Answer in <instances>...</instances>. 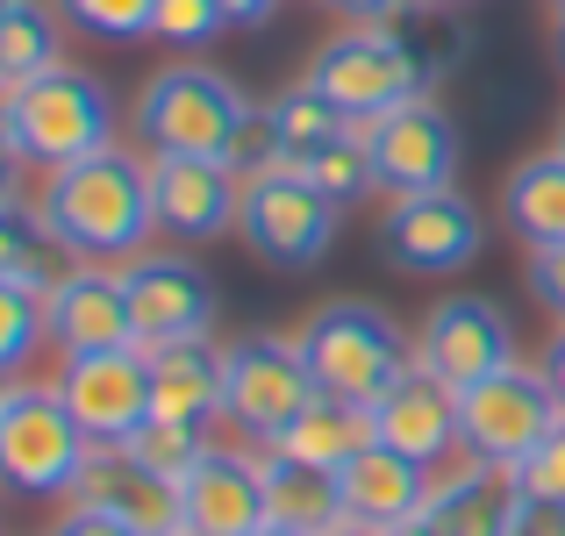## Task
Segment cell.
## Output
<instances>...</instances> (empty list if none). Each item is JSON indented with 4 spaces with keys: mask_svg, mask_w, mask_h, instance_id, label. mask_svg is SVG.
I'll list each match as a JSON object with an SVG mask.
<instances>
[{
    "mask_svg": "<svg viewBox=\"0 0 565 536\" xmlns=\"http://www.w3.org/2000/svg\"><path fill=\"white\" fill-rule=\"evenodd\" d=\"M180 508H186V536H250V529H265L273 508H265L258 451H222V443H207V458L180 480Z\"/></svg>",
    "mask_w": 565,
    "mask_h": 536,
    "instance_id": "obj_18",
    "label": "cell"
},
{
    "mask_svg": "<svg viewBox=\"0 0 565 536\" xmlns=\"http://www.w3.org/2000/svg\"><path fill=\"white\" fill-rule=\"evenodd\" d=\"M515 508H523V486H515L509 465L458 451L451 465L429 472V515H437L444 536H509Z\"/></svg>",
    "mask_w": 565,
    "mask_h": 536,
    "instance_id": "obj_20",
    "label": "cell"
},
{
    "mask_svg": "<svg viewBox=\"0 0 565 536\" xmlns=\"http://www.w3.org/2000/svg\"><path fill=\"white\" fill-rule=\"evenodd\" d=\"M250 536H301V529H287V523H265V529H250Z\"/></svg>",
    "mask_w": 565,
    "mask_h": 536,
    "instance_id": "obj_45",
    "label": "cell"
},
{
    "mask_svg": "<svg viewBox=\"0 0 565 536\" xmlns=\"http://www.w3.org/2000/svg\"><path fill=\"white\" fill-rule=\"evenodd\" d=\"M22 158H14V143H0V207H8V201H29V193H22Z\"/></svg>",
    "mask_w": 565,
    "mask_h": 536,
    "instance_id": "obj_41",
    "label": "cell"
},
{
    "mask_svg": "<svg viewBox=\"0 0 565 536\" xmlns=\"http://www.w3.org/2000/svg\"><path fill=\"white\" fill-rule=\"evenodd\" d=\"M222 165L244 179V186H250V179H265V172H287V165H294V151H287V137H279V122H273V108H265V100L244 115V122H236Z\"/></svg>",
    "mask_w": 565,
    "mask_h": 536,
    "instance_id": "obj_31",
    "label": "cell"
},
{
    "mask_svg": "<svg viewBox=\"0 0 565 536\" xmlns=\"http://www.w3.org/2000/svg\"><path fill=\"white\" fill-rule=\"evenodd\" d=\"M308 179H316V186L322 193H330V201L337 207H344V201H365V193H380L373 186V158H365V143H359V129H351V137H337L330 143V151H316V158H308V165H301Z\"/></svg>",
    "mask_w": 565,
    "mask_h": 536,
    "instance_id": "obj_33",
    "label": "cell"
},
{
    "mask_svg": "<svg viewBox=\"0 0 565 536\" xmlns=\"http://www.w3.org/2000/svg\"><path fill=\"white\" fill-rule=\"evenodd\" d=\"M330 536H380V529H359V523H344V529H330Z\"/></svg>",
    "mask_w": 565,
    "mask_h": 536,
    "instance_id": "obj_46",
    "label": "cell"
},
{
    "mask_svg": "<svg viewBox=\"0 0 565 536\" xmlns=\"http://www.w3.org/2000/svg\"><path fill=\"white\" fill-rule=\"evenodd\" d=\"M36 207L86 265H129L158 244V207H151V158L137 151H100L86 165H65L36 186Z\"/></svg>",
    "mask_w": 565,
    "mask_h": 536,
    "instance_id": "obj_1",
    "label": "cell"
},
{
    "mask_svg": "<svg viewBox=\"0 0 565 536\" xmlns=\"http://www.w3.org/2000/svg\"><path fill=\"white\" fill-rule=\"evenodd\" d=\"M530 293H537V308L552 322H565V244L530 250Z\"/></svg>",
    "mask_w": 565,
    "mask_h": 536,
    "instance_id": "obj_36",
    "label": "cell"
},
{
    "mask_svg": "<svg viewBox=\"0 0 565 536\" xmlns=\"http://www.w3.org/2000/svg\"><path fill=\"white\" fill-rule=\"evenodd\" d=\"M501 365H515V330H509V308L487 301V293H444L415 322V372H429L451 394H472Z\"/></svg>",
    "mask_w": 565,
    "mask_h": 536,
    "instance_id": "obj_10",
    "label": "cell"
},
{
    "mask_svg": "<svg viewBox=\"0 0 565 536\" xmlns=\"http://www.w3.org/2000/svg\"><path fill=\"white\" fill-rule=\"evenodd\" d=\"M301 79L316 86L351 129H365V122H380V115L408 108V100H429V86H437V57H429L423 43H408L394 22L337 29V36L308 57Z\"/></svg>",
    "mask_w": 565,
    "mask_h": 536,
    "instance_id": "obj_5",
    "label": "cell"
},
{
    "mask_svg": "<svg viewBox=\"0 0 565 536\" xmlns=\"http://www.w3.org/2000/svg\"><path fill=\"white\" fill-rule=\"evenodd\" d=\"M57 14L100 43H137V36H151L158 0H57Z\"/></svg>",
    "mask_w": 565,
    "mask_h": 536,
    "instance_id": "obj_32",
    "label": "cell"
},
{
    "mask_svg": "<svg viewBox=\"0 0 565 536\" xmlns=\"http://www.w3.org/2000/svg\"><path fill=\"white\" fill-rule=\"evenodd\" d=\"M316 400V372L294 336H236L222 344V422L265 451L294 415Z\"/></svg>",
    "mask_w": 565,
    "mask_h": 536,
    "instance_id": "obj_7",
    "label": "cell"
},
{
    "mask_svg": "<svg viewBox=\"0 0 565 536\" xmlns=\"http://www.w3.org/2000/svg\"><path fill=\"white\" fill-rule=\"evenodd\" d=\"M359 143H365V158H373V186L386 201L458 186V129L437 100H408V108L365 122Z\"/></svg>",
    "mask_w": 565,
    "mask_h": 536,
    "instance_id": "obj_12",
    "label": "cell"
},
{
    "mask_svg": "<svg viewBox=\"0 0 565 536\" xmlns=\"http://www.w3.org/2000/svg\"><path fill=\"white\" fill-rule=\"evenodd\" d=\"M380 536H444V529H437V515L423 508V515H408V523H394V529H380Z\"/></svg>",
    "mask_w": 565,
    "mask_h": 536,
    "instance_id": "obj_43",
    "label": "cell"
},
{
    "mask_svg": "<svg viewBox=\"0 0 565 536\" xmlns=\"http://www.w3.org/2000/svg\"><path fill=\"white\" fill-rule=\"evenodd\" d=\"M236 236L250 244V258L279 265V272H301V265L330 258V244H337V201L301 165L265 172V179H250L244 201H236Z\"/></svg>",
    "mask_w": 565,
    "mask_h": 536,
    "instance_id": "obj_8",
    "label": "cell"
},
{
    "mask_svg": "<svg viewBox=\"0 0 565 536\" xmlns=\"http://www.w3.org/2000/svg\"><path fill=\"white\" fill-rule=\"evenodd\" d=\"M258 465H265V508H273V523H287V529H301V536L344 529L337 472L301 465V458H279V451H258Z\"/></svg>",
    "mask_w": 565,
    "mask_h": 536,
    "instance_id": "obj_26",
    "label": "cell"
},
{
    "mask_svg": "<svg viewBox=\"0 0 565 536\" xmlns=\"http://www.w3.org/2000/svg\"><path fill=\"white\" fill-rule=\"evenodd\" d=\"M558 57H565V14H558Z\"/></svg>",
    "mask_w": 565,
    "mask_h": 536,
    "instance_id": "obj_48",
    "label": "cell"
},
{
    "mask_svg": "<svg viewBox=\"0 0 565 536\" xmlns=\"http://www.w3.org/2000/svg\"><path fill=\"white\" fill-rule=\"evenodd\" d=\"M8 108H14V94L0 86V143H8Z\"/></svg>",
    "mask_w": 565,
    "mask_h": 536,
    "instance_id": "obj_44",
    "label": "cell"
},
{
    "mask_svg": "<svg viewBox=\"0 0 565 536\" xmlns=\"http://www.w3.org/2000/svg\"><path fill=\"white\" fill-rule=\"evenodd\" d=\"M515 486H523L530 501H552V508H565V422L523 458V465H515Z\"/></svg>",
    "mask_w": 565,
    "mask_h": 536,
    "instance_id": "obj_35",
    "label": "cell"
},
{
    "mask_svg": "<svg viewBox=\"0 0 565 536\" xmlns=\"http://www.w3.org/2000/svg\"><path fill=\"white\" fill-rule=\"evenodd\" d=\"M458 422H466V451L487 458V465H523L544 437L565 422L558 386L544 379V365H501L494 379H480L472 394H458Z\"/></svg>",
    "mask_w": 565,
    "mask_h": 536,
    "instance_id": "obj_9",
    "label": "cell"
},
{
    "mask_svg": "<svg viewBox=\"0 0 565 536\" xmlns=\"http://www.w3.org/2000/svg\"><path fill=\"white\" fill-rule=\"evenodd\" d=\"M79 265L86 258L51 229V222H43L36 201H8V207H0V279H22V287H36L43 301H51Z\"/></svg>",
    "mask_w": 565,
    "mask_h": 536,
    "instance_id": "obj_23",
    "label": "cell"
},
{
    "mask_svg": "<svg viewBox=\"0 0 565 536\" xmlns=\"http://www.w3.org/2000/svg\"><path fill=\"white\" fill-rule=\"evenodd\" d=\"M236 201H244V179L222 158H151V207H158V236L172 250L230 236Z\"/></svg>",
    "mask_w": 565,
    "mask_h": 536,
    "instance_id": "obj_15",
    "label": "cell"
},
{
    "mask_svg": "<svg viewBox=\"0 0 565 536\" xmlns=\"http://www.w3.org/2000/svg\"><path fill=\"white\" fill-rule=\"evenodd\" d=\"M501 222H509L515 244H530V250L565 244V158L558 151L523 158V165L501 179Z\"/></svg>",
    "mask_w": 565,
    "mask_h": 536,
    "instance_id": "obj_25",
    "label": "cell"
},
{
    "mask_svg": "<svg viewBox=\"0 0 565 536\" xmlns=\"http://www.w3.org/2000/svg\"><path fill=\"white\" fill-rule=\"evenodd\" d=\"M552 151H558V158H565V122H558V143H552Z\"/></svg>",
    "mask_w": 565,
    "mask_h": 536,
    "instance_id": "obj_49",
    "label": "cell"
},
{
    "mask_svg": "<svg viewBox=\"0 0 565 536\" xmlns=\"http://www.w3.org/2000/svg\"><path fill=\"white\" fill-rule=\"evenodd\" d=\"M308 372H316V394L330 400H351V408H373L380 394H394L401 379L415 372V336L386 315L380 301H322L316 315L294 330Z\"/></svg>",
    "mask_w": 565,
    "mask_h": 536,
    "instance_id": "obj_2",
    "label": "cell"
},
{
    "mask_svg": "<svg viewBox=\"0 0 565 536\" xmlns=\"http://www.w3.org/2000/svg\"><path fill=\"white\" fill-rule=\"evenodd\" d=\"M65 508H108V515H122L137 536H180L186 529L180 486L158 480V472H143L122 443H94V451H86V465H79V480H72Z\"/></svg>",
    "mask_w": 565,
    "mask_h": 536,
    "instance_id": "obj_16",
    "label": "cell"
},
{
    "mask_svg": "<svg viewBox=\"0 0 565 536\" xmlns=\"http://www.w3.org/2000/svg\"><path fill=\"white\" fill-rule=\"evenodd\" d=\"M122 451L137 458L143 472H158V480H172V486H180L186 472L207 458V429H201V422H166V415H151V422H143L137 437L122 443Z\"/></svg>",
    "mask_w": 565,
    "mask_h": 536,
    "instance_id": "obj_30",
    "label": "cell"
},
{
    "mask_svg": "<svg viewBox=\"0 0 565 536\" xmlns=\"http://www.w3.org/2000/svg\"><path fill=\"white\" fill-rule=\"evenodd\" d=\"M180 536H186V529H180Z\"/></svg>",
    "mask_w": 565,
    "mask_h": 536,
    "instance_id": "obj_51",
    "label": "cell"
},
{
    "mask_svg": "<svg viewBox=\"0 0 565 536\" xmlns=\"http://www.w3.org/2000/svg\"><path fill=\"white\" fill-rule=\"evenodd\" d=\"M86 429L65 415L57 386H36V379H8L0 386V486L22 501H57L72 494L86 465Z\"/></svg>",
    "mask_w": 565,
    "mask_h": 536,
    "instance_id": "obj_6",
    "label": "cell"
},
{
    "mask_svg": "<svg viewBox=\"0 0 565 536\" xmlns=\"http://www.w3.org/2000/svg\"><path fill=\"white\" fill-rule=\"evenodd\" d=\"M552 8H558V14H565V0H552Z\"/></svg>",
    "mask_w": 565,
    "mask_h": 536,
    "instance_id": "obj_50",
    "label": "cell"
},
{
    "mask_svg": "<svg viewBox=\"0 0 565 536\" xmlns=\"http://www.w3.org/2000/svg\"><path fill=\"white\" fill-rule=\"evenodd\" d=\"M365 443H373V408H351V400L316 394L273 443H265V451L301 458V465H322V472H344L351 458L365 451Z\"/></svg>",
    "mask_w": 565,
    "mask_h": 536,
    "instance_id": "obj_24",
    "label": "cell"
},
{
    "mask_svg": "<svg viewBox=\"0 0 565 536\" xmlns=\"http://www.w3.org/2000/svg\"><path fill=\"white\" fill-rule=\"evenodd\" d=\"M151 379H158V415H166V422H201V429L222 422V344L215 336L158 344Z\"/></svg>",
    "mask_w": 565,
    "mask_h": 536,
    "instance_id": "obj_22",
    "label": "cell"
},
{
    "mask_svg": "<svg viewBox=\"0 0 565 536\" xmlns=\"http://www.w3.org/2000/svg\"><path fill=\"white\" fill-rule=\"evenodd\" d=\"M509 536H565V508L523 494V508H515V529H509Z\"/></svg>",
    "mask_w": 565,
    "mask_h": 536,
    "instance_id": "obj_39",
    "label": "cell"
},
{
    "mask_svg": "<svg viewBox=\"0 0 565 536\" xmlns=\"http://www.w3.org/2000/svg\"><path fill=\"white\" fill-rule=\"evenodd\" d=\"M51 386L65 400V415L86 429V443H129L158 415V379H151V351L143 344L65 357Z\"/></svg>",
    "mask_w": 565,
    "mask_h": 536,
    "instance_id": "obj_11",
    "label": "cell"
},
{
    "mask_svg": "<svg viewBox=\"0 0 565 536\" xmlns=\"http://www.w3.org/2000/svg\"><path fill=\"white\" fill-rule=\"evenodd\" d=\"M322 8H330L344 29H380V22H401L415 0H322Z\"/></svg>",
    "mask_w": 565,
    "mask_h": 536,
    "instance_id": "obj_37",
    "label": "cell"
},
{
    "mask_svg": "<svg viewBox=\"0 0 565 536\" xmlns=\"http://www.w3.org/2000/svg\"><path fill=\"white\" fill-rule=\"evenodd\" d=\"M8 143L29 172H65L86 165V158L115 151V94L94 79L86 65L57 57L51 72H36L29 86H14V108H8Z\"/></svg>",
    "mask_w": 565,
    "mask_h": 536,
    "instance_id": "obj_4",
    "label": "cell"
},
{
    "mask_svg": "<svg viewBox=\"0 0 565 536\" xmlns=\"http://www.w3.org/2000/svg\"><path fill=\"white\" fill-rule=\"evenodd\" d=\"M43 536H137V529H129L122 515H108V508H65Z\"/></svg>",
    "mask_w": 565,
    "mask_h": 536,
    "instance_id": "obj_38",
    "label": "cell"
},
{
    "mask_svg": "<svg viewBox=\"0 0 565 536\" xmlns=\"http://www.w3.org/2000/svg\"><path fill=\"white\" fill-rule=\"evenodd\" d=\"M65 57V29H57V0H0V86H29Z\"/></svg>",
    "mask_w": 565,
    "mask_h": 536,
    "instance_id": "obj_27",
    "label": "cell"
},
{
    "mask_svg": "<svg viewBox=\"0 0 565 536\" xmlns=\"http://www.w3.org/2000/svg\"><path fill=\"white\" fill-rule=\"evenodd\" d=\"M215 8H222V22H230V29H265L287 0H215Z\"/></svg>",
    "mask_w": 565,
    "mask_h": 536,
    "instance_id": "obj_40",
    "label": "cell"
},
{
    "mask_svg": "<svg viewBox=\"0 0 565 536\" xmlns=\"http://www.w3.org/2000/svg\"><path fill=\"white\" fill-rule=\"evenodd\" d=\"M222 29L230 22H222L215 0H158V14H151V43H166V51H180V57H201Z\"/></svg>",
    "mask_w": 565,
    "mask_h": 536,
    "instance_id": "obj_34",
    "label": "cell"
},
{
    "mask_svg": "<svg viewBox=\"0 0 565 536\" xmlns=\"http://www.w3.org/2000/svg\"><path fill=\"white\" fill-rule=\"evenodd\" d=\"M43 308H51V351L57 357H94V351H129L137 344L122 265H79Z\"/></svg>",
    "mask_w": 565,
    "mask_h": 536,
    "instance_id": "obj_17",
    "label": "cell"
},
{
    "mask_svg": "<svg viewBox=\"0 0 565 536\" xmlns=\"http://www.w3.org/2000/svg\"><path fill=\"white\" fill-rule=\"evenodd\" d=\"M43 344H51V308H43V293L22 287V279H0V379H22Z\"/></svg>",
    "mask_w": 565,
    "mask_h": 536,
    "instance_id": "obj_29",
    "label": "cell"
},
{
    "mask_svg": "<svg viewBox=\"0 0 565 536\" xmlns=\"http://www.w3.org/2000/svg\"><path fill=\"white\" fill-rule=\"evenodd\" d=\"M337 494H344V523L359 529H394L408 515L429 508V472L415 458L386 451V443H365L344 472H337Z\"/></svg>",
    "mask_w": 565,
    "mask_h": 536,
    "instance_id": "obj_21",
    "label": "cell"
},
{
    "mask_svg": "<svg viewBox=\"0 0 565 536\" xmlns=\"http://www.w3.org/2000/svg\"><path fill=\"white\" fill-rule=\"evenodd\" d=\"M129 315H137V344H186V336H215V279L186 258V250H143L122 265Z\"/></svg>",
    "mask_w": 565,
    "mask_h": 536,
    "instance_id": "obj_14",
    "label": "cell"
},
{
    "mask_svg": "<svg viewBox=\"0 0 565 536\" xmlns=\"http://www.w3.org/2000/svg\"><path fill=\"white\" fill-rule=\"evenodd\" d=\"M537 365H544V379H552V386H558V400H565V322L552 330V344H544Z\"/></svg>",
    "mask_w": 565,
    "mask_h": 536,
    "instance_id": "obj_42",
    "label": "cell"
},
{
    "mask_svg": "<svg viewBox=\"0 0 565 536\" xmlns=\"http://www.w3.org/2000/svg\"><path fill=\"white\" fill-rule=\"evenodd\" d=\"M258 108L230 72H215L207 57H172L137 86L129 108V137L143 158H222L236 137V122Z\"/></svg>",
    "mask_w": 565,
    "mask_h": 536,
    "instance_id": "obj_3",
    "label": "cell"
},
{
    "mask_svg": "<svg viewBox=\"0 0 565 536\" xmlns=\"http://www.w3.org/2000/svg\"><path fill=\"white\" fill-rule=\"evenodd\" d=\"M265 108H273V122H279V137H287L294 165H308V158L330 151L337 137H351V122H344V115H337V108H330V100H322L308 79H294L287 94H273Z\"/></svg>",
    "mask_w": 565,
    "mask_h": 536,
    "instance_id": "obj_28",
    "label": "cell"
},
{
    "mask_svg": "<svg viewBox=\"0 0 565 536\" xmlns=\"http://www.w3.org/2000/svg\"><path fill=\"white\" fill-rule=\"evenodd\" d=\"M480 244H487V222L458 186L408 193V201L380 207V250L401 265V272H429V279L458 272V265L480 258Z\"/></svg>",
    "mask_w": 565,
    "mask_h": 536,
    "instance_id": "obj_13",
    "label": "cell"
},
{
    "mask_svg": "<svg viewBox=\"0 0 565 536\" xmlns=\"http://www.w3.org/2000/svg\"><path fill=\"white\" fill-rule=\"evenodd\" d=\"M373 443H386V451H401V458H415L423 472L451 465V458L466 451L458 394H451V386H437L429 372H408L394 394L373 400Z\"/></svg>",
    "mask_w": 565,
    "mask_h": 536,
    "instance_id": "obj_19",
    "label": "cell"
},
{
    "mask_svg": "<svg viewBox=\"0 0 565 536\" xmlns=\"http://www.w3.org/2000/svg\"><path fill=\"white\" fill-rule=\"evenodd\" d=\"M423 8H466V0H423Z\"/></svg>",
    "mask_w": 565,
    "mask_h": 536,
    "instance_id": "obj_47",
    "label": "cell"
}]
</instances>
